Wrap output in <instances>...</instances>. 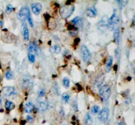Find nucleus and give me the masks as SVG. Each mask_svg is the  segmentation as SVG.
Listing matches in <instances>:
<instances>
[{
  "label": "nucleus",
  "instance_id": "18",
  "mask_svg": "<svg viewBox=\"0 0 135 125\" xmlns=\"http://www.w3.org/2000/svg\"><path fill=\"white\" fill-rule=\"evenodd\" d=\"M70 100V95L67 92H65L62 94V100L65 103H67Z\"/></svg>",
  "mask_w": 135,
  "mask_h": 125
},
{
  "label": "nucleus",
  "instance_id": "32",
  "mask_svg": "<svg viewBox=\"0 0 135 125\" xmlns=\"http://www.w3.org/2000/svg\"><path fill=\"white\" fill-rule=\"evenodd\" d=\"M28 21H29V24H30V26L33 27L34 26V23H33V21H32V18H31V17H30L29 18Z\"/></svg>",
  "mask_w": 135,
  "mask_h": 125
},
{
  "label": "nucleus",
  "instance_id": "9",
  "mask_svg": "<svg viewBox=\"0 0 135 125\" xmlns=\"http://www.w3.org/2000/svg\"><path fill=\"white\" fill-rule=\"evenodd\" d=\"M28 51L30 53L33 54V53H34L36 55H40V50L38 46L34 42H30L28 46Z\"/></svg>",
  "mask_w": 135,
  "mask_h": 125
},
{
  "label": "nucleus",
  "instance_id": "25",
  "mask_svg": "<svg viewBox=\"0 0 135 125\" xmlns=\"http://www.w3.org/2000/svg\"><path fill=\"white\" fill-rule=\"evenodd\" d=\"M14 9V7H13V5H11V4H9V5H7L6 7V12L7 13H11L12 11Z\"/></svg>",
  "mask_w": 135,
  "mask_h": 125
},
{
  "label": "nucleus",
  "instance_id": "12",
  "mask_svg": "<svg viewBox=\"0 0 135 125\" xmlns=\"http://www.w3.org/2000/svg\"><path fill=\"white\" fill-rule=\"evenodd\" d=\"M22 33H23L24 40L28 41L29 40V31L26 22H23V24H22Z\"/></svg>",
  "mask_w": 135,
  "mask_h": 125
},
{
  "label": "nucleus",
  "instance_id": "7",
  "mask_svg": "<svg viewBox=\"0 0 135 125\" xmlns=\"http://www.w3.org/2000/svg\"><path fill=\"white\" fill-rule=\"evenodd\" d=\"M109 116H110V110L107 107L103 108V109H102V110L100 111V112L99 113L98 119H100V120H101L102 122H106L108 118H109Z\"/></svg>",
  "mask_w": 135,
  "mask_h": 125
},
{
  "label": "nucleus",
  "instance_id": "3",
  "mask_svg": "<svg viewBox=\"0 0 135 125\" xmlns=\"http://www.w3.org/2000/svg\"><path fill=\"white\" fill-rule=\"evenodd\" d=\"M99 93L102 101H107L111 96V88L108 84H104L100 88Z\"/></svg>",
  "mask_w": 135,
  "mask_h": 125
},
{
  "label": "nucleus",
  "instance_id": "19",
  "mask_svg": "<svg viewBox=\"0 0 135 125\" xmlns=\"http://www.w3.org/2000/svg\"><path fill=\"white\" fill-rule=\"evenodd\" d=\"M92 122H93V119H92V116L88 113L85 117V123L86 124H92Z\"/></svg>",
  "mask_w": 135,
  "mask_h": 125
},
{
  "label": "nucleus",
  "instance_id": "36",
  "mask_svg": "<svg viewBox=\"0 0 135 125\" xmlns=\"http://www.w3.org/2000/svg\"><path fill=\"white\" fill-rule=\"evenodd\" d=\"M118 125H124V124H123V122H119Z\"/></svg>",
  "mask_w": 135,
  "mask_h": 125
},
{
  "label": "nucleus",
  "instance_id": "28",
  "mask_svg": "<svg viewBox=\"0 0 135 125\" xmlns=\"http://www.w3.org/2000/svg\"><path fill=\"white\" fill-rule=\"evenodd\" d=\"M45 93H46V92H45V90L44 88L40 89L39 91H38V95L40 97L44 96Z\"/></svg>",
  "mask_w": 135,
  "mask_h": 125
},
{
  "label": "nucleus",
  "instance_id": "35",
  "mask_svg": "<svg viewBox=\"0 0 135 125\" xmlns=\"http://www.w3.org/2000/svg\"><path fill=\"white\" fill-rule=\"evenodd\" d=\"M2 105V98H0V108H1Z\"/></svg>",
  "mask_w": 135,
  "mask_h": 125
},
{
  "label": "nucleus",
  "instance_id": "33",
  "mask_svg": "<svg viewBox=\"0 0 135 125\" xmlns=\"http://www.w3.org/2000/svg\"><path fill=\"white\" fill-rule=\"evenodd\" d=\"M130 100H127L125 101V103H126V104H129V103H130Z\"/></svg>",
  "mask_w": 135,
  "mask_h": 125
},
{
  "label": "nucleus",
  "instance_id": "24",
  "mask_svg": "<svg viewBox=\"0 0 135 125\" xmlns=\"http://www.w3.org/2000/svg\"><path fill=\"white\" fill-rule=\"evenodd\" d=\"M53 50H54V52L58 54L61 52V47L59 46V45H55L53 47Z\"/></svg>",
  "mask_w": 135,
  "mask_h": 125
},
{
  "label": "nucleus",
  "instance_id": "1",
  "mask_svg": "<svg viewBox=\"0 0 135 125\" xmlns=\"http://www.w3.org/2000/svg\"><path fill=\"white\" fill-rule=\"evenodd\" d=\"M75 11V6L73 5H66L63 6L59 10L61 17L62 19H66L71 16Z\"/></svg>",
  "mask_w": 135,
  "mask_h": 125
},
{
  "label": "nucleus",
  "instance_id": "21",
  "mask_svg": "<svg viewBox=\"0 0 135 125\" xmlns=\"http://www.w3.org/2000/svg\"><path fill=\"white\" fill-rule=\"evenodd\" d=\"M22 85H23V87L24 88H28L31 86V82H30V79L29 78H24L23 82H22Z\"/></svg>",
  "mask_w": 135,
  "mask_h": 125
},
{
  "label": "nucleus",
  "instance_id": "29",
  "mask_svg": "<svg viewBox=\"0 0 135 125\" xmlns=\"http://www.w3.org/2000/svg\"><path fill=\"white\" fill-rule=\"evenodd\" d=\"M26 120L28 121V122H32L34 121V117H32V115H28L26 116Z\"/></svg>",
  "mask_w": 135,
  "mask_h": 125
},
{
  "label": "nucleus",
  "instance_id": "23",
  "mask_svg": "<svg viewBox=\"0 0 135 125\" xmlns=\"http://www.w3.org/2000/svg\"><path fill=\"white\" fill-rule=\"evenodd\" d=\"M28 58H29V60L30 63H34V61H35L36 57L34 54L29 53V54H28Z\"/></svg>",
  "mask_w": 135,
  "mask_h": 125
},
{
  "label": "nucleus",
  "instance_id": "26",
  "mask_svg": "<svg viewBox=\"0 0 135 125\" xmlns=\"http://www.w3.org/2000/svg\"><path fill=\"white\" fill-rule=\"evenodd\" d=\"M100 111V107L98 106V105H94V106L92 107V113H94V114H96L98 113Z\"/></svg>",
  "mask_w": 135,
  "mask_h": 125
},
{
  "label": "nucleus",
  "instance_id": "30",
  "mask_svg": "<svg viewBox=\"0 0 135 125\" xmlns=\"http://www.w3.org/2000/svg\"><path fill=\"white\" fill-rule=\"evenodd\" d=\"M117 2H118L119 5H121V7H123L128 3V1H117Z\"/></svg>",
  "mask_w": 135,
  "mask_h": 125
},
{
  "label": "nucleus",
  "instance_id": "11",
  "mask_svg": "<svg viewBox=\"0 0 135 125\" xmlns=\"http://www.w3.org/2000/svg\"><path fill=\"white\" fill-rule=\"evenodd\" d=\"M48 108V103L46 101H40L38 103V109L41 112L46 111Z\"/></svg>",
  "mask_w": 135,
  "mask_h": 125
},
{
  "label": "nucleus",
  "instance_id": "16",
  "mask_svg": "<svg viewBox=\"0 0 135 125\" xmlns=\"http://www.w3.org/2000/svg\"><path fill=\"white\" fill-rule=\"evenodd\" d=\"M113 57H111V56L109 57L106 62V65H105V69H106L107 72H110L111 71L112 64H113Z\"/></svg>",
  "mask_w": 135,
  "mask_h": 125
},
{
  "label": "nucleus",
  "instance_id": "4",
  "mask_svg": "<svg viewBox=\"0 0 135 125\" xmlns=\"http://www.w3.org/2000/svg\"><path fill=\"white\" fill-rule=\"evenodd\" d=\"M30 17V11L28 6H24L18 13V18L20 21L24 22Z\"/></svg>",
  "mask_w": 135,
  "mask_h": 125
},
{
  "label": "nucleus",
  "instance_id": "14",
  "mask_svg": "<svg viewBox=\"0 0 135 125\" xmlns=\"http://www.w3.org/2000/svg\"><path fill=\"white\" fill-rule=\"evenodd\" d=\"M86 15L89 17H95L96 16V15H97V10H96L95 7H90L86 11Z\"/></svg>",
  "mask_w": 135,
  "mask_h": 125
},
{
  "label": "nucleus",
  "instance_id": "37",
  "mask_svg": "<svg viewBox=\"0 0 135 125\" xmlns=\"http://www.w3.org/2000/svg\"><path fill=\"white\" fill-rule=\"evenodd\" d=\"M133 45H134V46L135 47V39L134 40V41H133Z\"/></svg>",
  "mask_w": 135,
  "mask_h": 125
},
{
  "label": "nucleus",
  "instance_id": "13",
  "mask_svg": "<svg viewBox=\"0 0 135 125\" xmlns=\"http://www.w3.org/2000/svg\"><path fill=\"white\" fill-rule=\"evenodd\" d=\"M24 111L26 113H31L33 111V110L34 109V105L33 104L32 102H27L24 105Z\"/></svg>",
  "mask_w": 135,
  "mask_h": 125
},
{
  "label": "nucleus",
  "instance_id": "6",
  "mask_svg": "<svg viewBox=\"0 0 135 125\" xmlns=\"http://www.w3.org/2000/svg\"><path fill=\"white\" fill-rule=\"evenodd\" d=\"M108 20L109 19L107 18V17L104 16L102 18V19L98 22V27L99 30H100L102 33L105 32L107 29H108Z\"/></svg>",
  "mask_w": 135,
  "mask_h": 125
},
{
  "label": "nucleus",
  "instance_id": "38",
  "mask_svg": "<svg viewBox=\"0 0 135 125\" xmlns=\"http://www.w3.org/2000/svg\"><path fill=\"white\" fill-rule=\"evenodd\" d=\"M1 80H2V78H1V76H0V82H1Z\"/></svg>",
  "mask_w": 135,
  "mask_h": 125
},
{
  "label": "nucleus",
  "instance_id": "15",
  "mask_svg": "<svg viewBox=\"0 0 135 125\" xmlns=\"http://www.w3.org/2000/svg\"><path fill=\"white\" fill-rule=\"evenodd\" d=\"M5 107L7 111H10L14 109L15 107V103H13V101L7 100V101H6V102H5Z\"/></svg>",
  "mask_w": 135,
  "mask_h": 125
},
{
  "label": "nucleus",
  "instance_id": "20",
  "mask_svg": "<svg viewBox=\"0 0 135 125\" xmlns=\"http://www.w3.org/2000/svg\"><path fill=\"white\" fill-rule=\"evenodd\" d=\"M5 78L7 80H12L14 78V73L11 71H7L5 73Z\"/></svg>",
  "mask_w": 135,
  "mask_h": 125
},
{
  "label": "nucleus",
  "instance_id": "2",
  "mask_svg": "<svg viewBox=\"0 0 135 125\" xmlns=\"http://www.w3.org/2000/svg\"><path fill=\"white\" fill-rule=\"evenodd\" d=\"M119 22V17L118 16L116 10H114L113 15L108 20V29L113 30L117 29V26Z\"/></svg>",
  "mask_w": 135,
  "mask_h": 125
},
{
  "label": "nucleus",
  "instance_id": "10",
  "mask_svg": "<svg viewBox=\"0 0 135 125\" xmlns=\"http://www.w3.org/2000/svg\"><path fill=\"white\" fill-rule=\"evenodd\" d=\"M31 9H32V13L36 15H38L41 12L42 9V6L39 3H33V4L31 5Z\"/></svg>",
  "mask_w": 135,
  "mask_h": 125
},
{
  "label": "nucleus",
  "instance_id": "17",
  "mask_svg": "<svg viewBox=\"0 0 135 125\" xmlns=\"http://www.w3.org/2000/svg\"><path fill=\"white\" fill-rule=\"evenodd\" d=\"M113 39H114V41L118 44L120 41V30L118 28L115 30L114 34H113Z\"/></svg>",
  "mask_w": 135,
  "mask_h": 125
},
{
  "label": "nucleus",
  "instance_id": "34",
  "mask_svg": "<svg viewBox=\"0 0 135 125\" xmlns=\"http://www.w3.org/2000/svg\"><path fill=\"white\" fill-rule=\"evenodd\" d=\"M2 26H3V22L0 20V28H2Z\"/></svg>",
  "mask_w": 135,
  "mask_h": 125
},
{
  "label": "nucleus",
  "instance_id": "8",
  "mask_svg": "<svg viewBox=\"0 0 135 125\" xmlns=\"http://www.w3.org/2000/svg\"><path fill=\"white\" fill-rule=\"evenodd\" d=\"M3 93L5 97H13L17 94L16 90L12 86H6L3 88Z\"/></svg>",
  "mask_w": 135,
  "mask_h": 125
},
{
  "label": "nucleus",
  "instance_id": "31",
  "mask_svg": "<svg viewBox=\"0 0 135 125\" xmlns=\"http://www.w3.org/2000/svg\"><path fill=\"white\" fill-rule=\"evenodd\" d=\"M69 34H70V35L71 36H76L77 35V31L76 30H71L70 32H69Z\"/></svg>",
  "mask_w": 135,
  "mask_h": 125
},
{
  "label": "nucleus",
  "instance_id": "27",
  "mask_svg": "<svg viewBox=\"0 0 135 125\" xmlns=\"http://www.w3.org/2000/svg\"><path fill=\"white\" fill-rule=\"evenodd\" d=\"M72 23H73V24H78L80 22V18L79 17H76L74 18V19L72 20Z\"/></svg>",
  "mask_w": 135,
  "mask_h": 125
},
{
  "label": "nucleus",
  "instance_id": "5",
  "mask_svg": "<svg viewBox=\"0 0 135 125\" xmlns=\"http://www.w3.org/2000/svg\"><path fill=\"white\" fill-rule=\"evenodd\" d=\"M80 52L82 58H83V61L84 62L88 63V62L90 61L91 58H92V55H91V53L89 49H88V48L86 46L83 45V46H81Z\"/></svg>",
  "mask_w": 135,
  "mask_h": 125
},
{
  "label": "nucleus",
  "instance_id": "22",
  "mask_svg": "<svg viewBox=\"0 0 135 125\" xmlns=\"http://www.w3.org/2000/svg\"><path fill=\"white\" fill-rule=\"evenodd\" d=\"M63 84L65 86V88H68L69 87V86H70V80L67 77L64 78L63 79Z\"/></svg>",
  "mask_w": 135,
  "mask_h": 125
}]
</instances>
